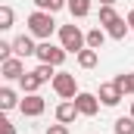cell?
<instances>
[{"label":"cell","mask_w":134,"mask_h":134,"mask_svg":"<svg viewBox=\"0 0 134 134\" xmlns=\"http://www.w3.org/2000/svg\"><path fill=\"white\" fill-rule=\"evenodd\" d=\"M53 28H56V22H53V16L50 13H44V9H37V13H31L28 16V31L34 34V37H50L53 34Z\"/></svg>","instance_id":"6da1fadb"},{"label":"cell","mask_w":134,"mask_h":134,"mask_svg":"<svg viewBox=\"0 0 134 134\" xmlns=\"http://www.w3.org/2000/svg\"><path fill=\"white\" fill-rule=\"evenodd\" d=\"M59 41H63V47H66L69 53H81L84 44H87V34H81L78 25H63L59 28Z\"/></svg>","instance_id":"7a4b0ae2"},{"label":"cell","mask_w":134,"mask_h":134,"mask_svg":"<svg viewBox=\"0 0 134 134\" xmlns=\"http://www.w3.org/2000/svg\"><path fill=\"white\" fill-rule=\"evenodd\" d=\"M66 53H69L66 47H53L50 41H44V44H37V53H34V56H37L41 63H50V66H63Z\"/></svg>","instance_id":"3957f363"},{"label":"cell","mask_w":134,"mask_h":134,"mask_svg":"<svg viewBox=\"0 0 134 134\" xmlns=\"http://www.w3.org/2000/svg\"><path fill=\"white\" fill-rule=\"evenodd\" d=\"M53 91H56L63 100H75V97H78V87H75V75H69V72H59V75L53 78Z\"/></svg>","instance_id":"277c9868"},{"label":"cell","mask_w":134,"mask_h":134,"mask_svg":"<svg viewBox=\"0 0 134 134\" xmlns=\"http://www.w3.org/2000/svg\"><path fill=\"white\" fill-rule=\"evenodd\" d=\"M44 106H47V103H44V97H37V94H28L25 100L19 103V109H22V115H31V119L44 112Z\"/></svg>","instance_id":"5b68a950"},{"label":"cell","mask_w":134,"mask_h":134,"mask_svg":"<svg viewBox=\"0 0 134 134\" xmlns=\"http://www.w3.org/2000/svg\"><path fill=\"white\" fill-rule=\"evenodd\" d=\"M75 106H78V112H81V115H97L100 100H97L94 94H78V97H75Z\"/></svg>","instance_id":"8992f818"},{"label":"cell","mask_w":134,"mask_h":134,"mask_svg":"<svg viewBox=\"0 0 134 134\" xmlns=\"http://www.w3.org/2000/svg\"><path fill=\"white\" fill-rule=\"evenodd\" d=\"M100 103L106 106H119L122 103V87L112 81V84H100Z\"/></svg>","instance_id":"52a82bcc"},{"label":"cell","mask_w":134,"mask_h":134,"mask_svg":"<svg viewBox=\"0 0 134 134\" xmlns=\"http://www.w3.org/2000/svg\"><path fill=\"white\" fill-rule=\"evenodd\" d=\"M13 53L22 59V56H34V53H37V47H34V41L28 37V34H19V37L13 41Z\"/></svg>","instance_id":"ba28073f"},{"label":"cell","mask_w":134,"mask_h":134,"mask_svg":"<svg viewBox=\"0 0 134 134\" xmlns=\"http://www.w3.org/2000/svg\"><path fill=\"white\" fill-rule=\"evenodd\" d=\"M75 115H81L78 112V106H75V100H66L56 106V122H63V125H69V122H75Z\"/></svg>","instance_id":"9c48e42d"},{"label":"cell","mask_w":134,"mask_h":134,"mask_svg":"<svg viewBox=\"0 0 134 134\" xmlns=\"http://www.w3.org/2000/svg\"><path fill=\"white\" fill-rule=\"evenodd\" d=\"M0 72H3V78H22L25 72H22V59L19 56H13V59H6V63H0Z\"/></svg>","instance_id":"30bf717a"},{"label":"cell","mask_w":134,"mask_h":134,"mask_svg":"<svg viewBox=\"0 0 134 134\" xmlns=\"http://www.w3.org/2000/svg\"><path fill=\"white\" fill-rule=\"evenodd\" d=\"M106 34H109V37H115V41H125V34H128L125 19H115L112 25H106Z\"/></svg>","instance_id":"8fae6325"},{"label":"cell","mask_w":134,"mask_h":134,"mask_svg":"<svg viewBox=\"0 0 134 134\" xmlns=\"http://www.w3.org/2000/svg\"><path fill=\"white\" fill-rule=\"evenodd\" d=\"M19 81H22V91H25V94H34V91H37V87L44 84V81H41V78H37L34 72H25V75H22Z\"/></svg>","instance_id":"7c38bea8"},{"label":"cell","mask_w":134,"mask_h":134,"mask_svg":"<svg viewBox=\"0 0 134 134\" xmlns=\"http://www.w3.org/2000/svg\"><path fill=\"white\" fill-rule=\"evenodd\" d=\"M69 13L78 16V19H84L91 13V0H69Z\"/></svg>","instance_id":"4fadbf2b"},{"label":"cell","mask_w":134,"mask_h":134,"mask_svg":"<svg viewBox=\"0 0 134 134\" xmlns=\"http://www.w3.org/2000/svg\"><path fill=\"white\" fill-rule=\"evenodd\" d=\"M103 41H106V31L103 28H91L87 31V47L91 50H103Z\"/></svg>","instance_id":"5bb4252c"},{"label":"cell","mask_w":134,"mask_h":134,"mask_svg":"<svg viewBox=\"0 0 134 134\" xmlns=\"http://www.w3.org/2000/svg\"><path fill=\"white\" fill-rule=\"evenodd\" d=\"M97 59H100V56H97V50H91V47L78 53V66H81V69H94V66H97Z\"/></svg>","instance_id":"9a60e30c"},{"label":"cell","mask_w":134,"mask_h":134,"mask_svg":"<svg viewBox=\"0 0 134 134\" xmlns=\"http://www.w3.org/2000/svg\"><path fill=\"white\" fill-rule=\"evenodd\" d=\"M115 84L122 87V94H134V72H125V75H115Z\"/></svg>","instance_id":"2e32d148"},{"label":"cell","mask_w":134,"mask_h":134,"mask_svg":"<svg viewBox=\"0 0 134 134\" xmlns=\"http://www.w3.org/2000/svg\"><path fill=\"white\" fill-rule=\"evenodd\" d=\"M34 6H37V9H44V13H56V9H63V6H66V0H34Z\"/></svg>","instance_id":"e0dca14e"},{"label":"cell","mask_w":134,"mask_h":134,"mask_svg":"<svg viewBox=\"0 0 134 134\" xmlns=\"http://www.w3.org/2000/svg\"><path fill=\"white\" fill-rule=\"evenodd\" d=\"M115 19H119V16H115V9L103 3V6H100V25H112Z\"/></svg>","instance_id":"ac0fdd59"},{"label":"cell","mask_w":134,"mask_h":134,"mask_svg":"<svg viewBox=\"0 0 134 134\" xmlns=\"http://www.w3.org/2000/svg\"><path fill=\"white\" fill-rule=\"evenodd\" d=\"M16 94H13V91H9V87H3V91H0V106H3V109H13V106H16Z\"/></svg>","instance_id":"d6986e66"},{"label":"cell","mask_w":134,"mask_h":134,"mask_svg":"<svg viewBox=\"0 0 134 134\" xmlns=\"http://www.w3.org/2000/svg\"><path fill=\"white\" fill-rule=\"evenodd\" d=\"M0 28H13V6H0Z\"/></svg>","instance_id":"ffe728a7"},{"label":"cell","mask_w":134,"mask_h":134,"mask_svg":"<svg viewBox=\"0 0 134 134\" xmlns=\"http://www.w3.org/2000/svg\"><path fill=\"white\" fill-rule=\"evenodd\" d=\"M34 75H37L41 81H50V78H56V75H53V66H50V63H41V66L34 69Z\"/></svg>","instance_id":"44dd1931"},{"label":"cell","mask_w":134,"mask_h":134,"mask_svg":"<svg viewBox=\"0 0 134 134\" xmlns=\"http://www.w3.org/2000/svg\"><path fill=\"white\" fill-rule=\"evenodd\" d=\"M115 134H134V119H119L115 122Z\"/></svg>","instance_id":"7402d4cb"},{"label":"cell","mask_w":134,"mask_h":134,"mask_svg":"<svg viewBox=\"0 0 134 134\" xmlns=\"http://www.w3.org/2000/svg\"><path fill=\"white\" fill-rule=\"evenodd\" d=\"M6 59H13V44L0 41V63H6Z\"/></svg>","instance_id":"603a6c76"},{"label":"cell","mask_w":134,"mask_h":134,"mask_svg":"<svg viewBox=\"0 0 134 134\" xmlns=\"http://www.w3.org/2000/svg\"><path fill=\"white\" fill-rule=\"evenodd\" d=\"M47 134H69V128L59 122V125H50V128H47Z\"/></svg>","instance_id":"cb8c5ba5"},{"label":"cell","mask_w":134,"mask_h":134,"mask_svg":"<svg viewBox=\"0 0 134 134\" xmlns=\"http://www.w3.org/2000/svg\"><path fill=\"white\" fill-rule=\"evenodd\" d=\"M0 134H16V128H13L6 119H0Z\"/></svg>","instance_id":"d4e9b609"},{"label":"cell","mask_w":134,"mask_h":134,"mask_svg":"<svg viewBox=\"0 0 134 134\" xmlns=\"http://www.w3.org/2000/svg\"><path fill=\"white\" fill-rule=\"evenodd\" d=\"M128 25H131V31H134V9L128 13Z\"/></svg>","instance_id":"484cf974"},{"label":"cell","mask_w":134,"mask_h":134,"mask_svg":"<svg viewBox=\"0 0 134 134\" xmlns=\"http://www.w3.org/2000/svg\"><path fill=\"white\" fill-rule=\"evenodd\" d=\"M100 3H106V6H112V3H115V0H100Z\"/></svg>","instance_id":"4316f807"},{"label":"cell","mask_w":134,"mask_h":134,"mask_svg":"<svg viewBox=\"0 0 134 134\" xmlns=\"http://www.w3.org/2000/svg\"><path fill=\"white\" fill-rule=\"evenodd\" d=\"M131 119H134V100H131Z\"/></svg>","instance_id":"83f0119b"}]
</instances>
